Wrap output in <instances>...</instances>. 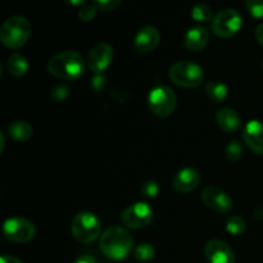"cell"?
<instances>
[{"mask_svg":"<svg viewBox=\"0 0 263 263\" xmlns=\"http://www.w3.org/2000/svg\"><path fill=\"white\" fill-rule=\"evenodd\" d=\"M134 247V238L125 228L113 226L107 229L100 236L99 248L107 258L122 261L130 254Z\"/></svg>","mask_w":263,"mask_h":263,"instance_id":"obj_1","label":"cell"},{"mask_svg":"<svg viewBox=\"0 0 263 263\" xmlns=\"http://www.w3.org/2000/svg\"><path fill=\"white\" fill-rule=\"evenodd\" d=\"M48 71L57 79L74 81L84 74L85 61L77 51H62L51 57L48 62Z\"/></svg>","mask_w":263,"mask_h":263,"instance_id":"obj_2","label":"cell"},{"mask_svg":"<svg viewBox=\"0 0 263 263\" xmlns=\"http://www.w3.org/2000/svg\"><path fill=\"white\" fill-rule=\"evenodd\" d=\"M31 35V23L22 15L8 18L0 28V40L7 48L20 49L27 43Z\"/></svg>","mask_w":263,"mask_h":263,"instance_id":"obj_3","label":"cell"},{"mask_svg":"<svg viewBox=\"0 0 263 263\" xmlns=\"http://www.w3.org/2000/svg\"><path fill=\"white\" fill-rule=\"evenodd\" d=\"M168 76L175 85L186 89H194L204 81V72L202 67L189 61H180L172 64Z\"/></svg>","mask_w":263,"mask_h":263,"instance_id":"obj_4","label":"cell"},{"mask_svg":"<svg viewBox=\"0 0 263 263\" xmlns=\"http://www.w3.org/2000/svg\"><path fill=\"white\" fill-rule=\"evenodd\" d=\"M71 231L77 241L89 244L102 236V223L94 213L81 212L72 220Z\"/></svg>","mask_w":263,"mask_h":263,"instance_id":"obj_5","label":"cell"},{"mask_svg":"<svg viewBox=\"0 0 263 263\" xmlns=\"http://www.w3.org/2000/svg\"><path fill=\"white\" fill-rule=\"evenodd\" d=\"M149 109L157 117H168L175 112L177 105V97L174 90L166 85L153 87L148 95Z\"/></svg>","mask_w":263,"mask_h":263,"instance_id":"obj_6","label":"cell"},{"mask_svg":"<svg viewBox=\"0 0 263 263\" xmlns=\"http://www.w3.org/2000/svg\"><path fill=\"white\" fill-rule=\"evenodd\" d=\"M241 25H243V18L240 13L238 10L228 8L218 12L213 17L211 27L216 36L221 39H229L240 31Z\"/></svg>","mask_w":263,"mask_h":263,"instance_id":"obj_7","label":"cell"},{"mask_svg":"<svg viewBox=\"0 0 263 263\" xmlns=\"http://www.w3.org/2000/svg\"><path fill=\"white\" fill-rule=\"evenodd\" d=\"M3 234L13 243H27L36 235V228L27 218L10 217L3 225Z\"/></svg>","mask_w":263,"mask_h":263,"instance_id":"obj_8","label":"cell"},{"mask_svg":"<svg viewBox=\"0 0 263 263\" xmlns=\"http://www.w3.org/2000/svg\"><path fill=\"white\" fill-rule=\"evenodd\" d=\"M154 211L148 203L138 202L121 213V222L128 229H143L153 221Z\"/></svg>","mask_w":263,"mask_h":263,"instance_id":"obj_9","label":"cell"},{"mask_svg":"<svg viewBox=\"0 0 263 263\" xmlns=\"http://www.w3.org/2000/svg\"><path fill=\"white\" fill-rule=\"evenodd\" d=\"M113 48L108 43H98L87 54V67L95 74L107 71L113 62Z\"/></svg>","mask_w":263,"mask_h":263,"instance_id":"obj_10","label":"cell"},{"mask_svg":"<svg viewBox=\"0 0 263 263\" xmlns=\"http://www.w3.org/2000/svg\"><path fill=\"white\" fill-rule=\"evenodd\" d=\"M202 202L205 207L211 208L221 215L229 213L233 210V199L230 198V195L212 185L203 189Z\"/></svg>","mask_w":263,"mask_h":263,"instance_id":"obj_11","label":"cell"},{"mask_svg":"<svg viewBox=\"0 0 263 263\" xmlns=\"http://www.w3.org/2000/svg\"><path fill=\"white\" fill-rule=\"evenodd\" d=\"M200 181H202V175L198 170L192 168V167H186L177 172L172 180V186L176 192L179 193H186L193 192L199 186Z\"/></svg>","mask_w":263,"mask_h":263,"instance_id":"obj_12","label":"cell"},{"mask_svg":"<svg viewBox=\"0 0 263 263\" xmlns=\"http://www.w3.org/2000/svg\"><path fill=\"white\" fill-rule=\"evenodd\" d=\"M204 256L210 263H235L233 249L222 240H211L204 247Z\"/></svg>","mask_w":263,"mask_h":263,"instance_id":"obj_13","label":"cell"},{"mask_svg":"<svg viewBox=\"0 0 263 263\" xmlns=\"http://www.w3.org/2000/svg\"><path fill=\"white\" fill-rule=\"evenodd\" d=\"M159 41H161L159 31L153 26H145L135 35L134 46L139 53H151L158 46Z\"/></svg>","mask_w":263,"mask_h":263,"instance_id":"obj_14","label":"cell"},{"mask_svg":"<svg viewBox=\"0 0 263 263\" xmlns=\"http://www.w3.org/2000/svg\"><path fill=\"white\" fill-rule=\"evenodd\" d=\"M243 139L253 153L263 154V123L261 121H249L244 127Z\"/></svg>","mask_w":263,"mask_h":263,"instance_id":"obj_15","label":"cell"},{"mask_svg":"<svg viewBox=\"0 0 263 263\" xmlns=\"http://www.w3.org/2000/svg\"><path fill=\"white\" fill-rule=\"evenodd\" d=\"M210 41V32L204 26H193L186 31L184 37V45L190 51H199Z\"/></svg>","mask_w":263,"mask_h":263,"instance_id":"obj_16","label":"cell"},{"mask_svg":"<svg viewBox=\"0 0 263 263\" xmlns=\"http://www.w3.org/2000/svg\"><path fill=\"white\" fill-rule=\"evenodd\" d=\"M216 123L222 131L233 134L240 128L241 120L236 110L231 109V108H221L216 113Z\"/></svg>","mask_w":263,"mask_h":263,"instance_id":"obj_17","label":"cell"},{"mask_svg":"<svg viewBox=\"0 0 263 263\" xmlns=\"http://www.w3.org/2000/svg\"><path fill=\"white\" fill-rule=\"evenodd\" d=\"M8 134L17 141H27L32 136V127L26 121H14L8 126Z\"/></svg>","mask_w":263,"mask_h":263,"instance_id":"obj_18","label":"cell"},{"mask_svg":"<svg viewBox=\"0 0 263 263\" xmlns=\"http://www.w3.org/2000/svg\"><path fill=\"white\" fill-rule=\"evenodd\" d=\"M205 94L213 103H223L228 99L229 89L222 82L211 81L205 85Z\"/></svg>","mask_w":263,"mask_h":263,"instance_id":"obj_19","label":"cell"},{"mask_svg":"<svg viewBox=\"0 0 263 263\" xmlns=\"http://www.w3.org/2000/svg\"><path fill=\"white\" fill-rule=\"evenodd\" d=\"M7 67L10 74H13L14 77H22L27 73L28 62L26 61V58L23 55L14 53L8 58Z\"/></svg>","mask_w":263,"mask_h":263,"instance_id":"obj_20","label":"cell"},{"mask_svg":"<svg viewBox=\"0 0 263 263\" xmlns=\"http://www.w3.org/2000/svg\"><path fill=\"white\" fill-rule=\"evenodd\" d=\"M192 18L197 22H208V21L213 20L212 9L208 7L207 4L203 3H198L193 7L192 9Z\"/></svg>","mask_w":263,"mask_h":263,"instance_id":"obj_21","label":"cell"},{"mask_svg":"<svg viewBox=\"0 0 263 263\" xmlns=\"http://www.w3.org/2000/svg\"><path fill=\"white\" fill-rule=\"evenodd\" d=\"M226 231L231 235H241L246 231L247 225L246 221L240 217V216H230V217L226 220Z\"/></svg>","mask_w":263,"mask_h":263,"instance_id":"obj_22","label":"cell"},{"mask_svg":"<svg viewBox=\"0 0 263 263\" xmlns=\"http://www.w3.org/2000/svg\"><path fill=\"white\" fill-rule=\"evenodd\" d=\"M134 256L139 262H149L154 258L156 256V251H154L153 246L149 243H141L138 246L134 251Z\"/></svg>","mask_w":263,"mask_h":263,"instance_id":"obj_23","label":"cell"},{"mask_svg":"<svg viewBox=\"0 0 263 263\" xmlns=\"http://www.w3.org/2000/svg\"><path fill=\"white\" fill-rule=\"evenodd\" d=\"M244 148L239 140H233L226 145L225 148V156L229 161L236 162L243 157Z\"/></svg>","mask_w":263,"mask_h":263,"instance_id":"obj_24","label":"cell"},{"mask_svg":"<svg viewBox=\"0 0 263 263\" xmlns=\"http://www.w3.org/2000/svg\"><path fill=\"white\" fill-rule=\"evenodd\" d=\"M246 8L256 20L263 18V0H246Z\"/></svg>","mask_w":263,"mask_h":263,"instance_id":"obj_25","label":"cell"},{"mask_svg":"<svg viewBox=\"0 0 263 263\" xmlns=\"http://www.w3.org/2000/svg\"><path fill=\"white\" fill-rule=\"evenodd\" d=\"M98 8L94 4H85L80 8L79 10V18L84 22H90L97 17Z\"/></svg>","mask_w":263,"mask_h":263,"instance_id":"obj_26","label":"cell"},{"mask_svg":"<svg viewBox=\"0 0 263 263\" xmlns=\"http://www.w3.org/2000/svg\"><path fill=\"white\" fill-rule=\"evenodd\" d=\"M68 95H69V89L66 86V85H57L55 87L51 89V92H50L51 99L57 103L64 102V100L68 98Z\"/></svg>","mask_w":263,"mask_h":263,"instance_id":"obj_27","label":"cell"},{"mask_svg":"<svg viewBox=\"0 0 263 263\" xmlns=\"http://www.w3.org/2000/svg\"><path fill=\"white\" fill-rule=\"evenodd\" d=\"M159 193V185L158 182L154 180H149V181L144 182L141 186V194L146 198H156Z\"/></svg>","mask_w":263,"mask_h":263,"instance_id":"obj_28","label":"cell"},{"mask_svg":"<svg viewBox=\"0 0 263 263\" xmlns=\"http://www.w3.org/2000/svg\"><path fill=\"white\" fill-rule=\"evenodd\" d=\"M122 3V0H92V4L100 10L109 12V10L116 9L118 5Z\"/></svg>","mask_w":263,"mask_h":263,"instance_id":"obj_29","label":"cell"},{"mask_svg":"<svg viewBox=\"0 0 263 263\" xmlns=\"http://www.w3.org/2000/svg\"><path fill=\"white\" fill-rule=\"evenodd\" d=\"M74 263H97V261H95L94 257L89 256V254H84V256H80Z\"/></svg>","mask_w":263,"mask_h":263,"instance_id":"obj_30","label":"cell"},{"mask_svg":"<svg viewBox=\"0 0 263 263\" xmlns=\"http://www.w3.org/2000/svg\"><path fill=\"white\" fill-rule=\"evenodd\" d=\"M0 263H22V261L18 259L17 257L14 256H8V254H4V256H2Z\"/></svg>","mask_w":263,"mask_h":263,"instance_id":"obj_31","label":"cell"},{"mask_svg":"<svg viewBox=\"0 0 263 263\" xmlns=\"http://www.w3.org/2000/svg\"><path fill=\"white\" fill-rule=\"evenodd\" d=\"M256 39L257 41H258L259 44L263 46V23H261V25L257 27L256 30Z\"/></svg>","mask_w":263,"mask_h":263,"instance_id":"obj_32","label":"cell"},{"mask_svg":"<svg viewBox=\"0 0 263 263\" xmlns=\"http://www.w3.org/2000/svg\"><path fill=\"white\" fill-rule=\"evenodd\" d=\"M64 2L69 5H73V7L81 8L82 5H85V2H86V0H64Z\"/></svg>","mask_w":263,"mask_h":263,"instance_id":"obj_33","label":"cell"},{"mask_svg":"<svg viewBox=\"0 0 263 263\" xmlns=\"http://www.w3.org/2000/svg\"><path fill=\"white\" fill-rule=\"evenodd\" d=\"M262 68H263V63H262Z\"/></svg>","mask_w":263,"mask_h":263,"instance_id":"obj_34","label":"cell"}]
</instances>
